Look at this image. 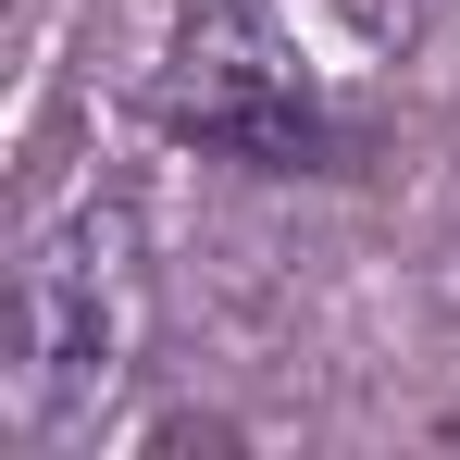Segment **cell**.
I'll use <instances>...</instances> for the list:
<instances>
[{"mask_svg": "<svg viewBox=\"0 0 460 460\" xmlns=\"http://www.w3.org/2000/svg\"><path fill=\"white\" fill-rule=\"evenodd\" d=\"M150 323H162V274H150V225L125 187H75L25 225L13 261V436L63 448L87 423L125 411V385L150 374Z\"/></svg>", "mask_w": 460, "mask_h": 460, "instance_id": "cell-1", "label": "cell"}, {"mask_svg": "<svg viewBox=\"0 0 460 460\" xmlns=\"http://www.w3.org/2000/svg\"><path fill=\"white\" fill-rule=\"evenodd\" d=\"M150 125L212 162H249V174H336L349 162L336 100L311 87V63L249 0H187L174 13V38L150 63Z\"/></svg>", "mask_w": 460, "mask_h": 460, "instance_id": "cell-2", "label": "cell"}, {"mask_svg": "<svg viewBox=\"0 0 460 460\" xmlns=\"http://www.w3.org/2000/svg\"><path fill=\"white\" fill-rule=\"evenodd\" d=\"M349 13H361V25H398V13H411V0H349Z\"/></svg>", "mask_w": 460, "mask_h": 460, "instance_id": "cell-3", "label": "cell"}]
</instances>
